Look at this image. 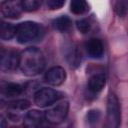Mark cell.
Returning <instances> with one entry per match:
<instances>
[{"mask_svg": "<svg viewBox=\"0 0 128 128\" xmlns=\"http://www.w3.org/2000/svg\"><path fill=\"white\" fill-rule=\"evenodd\" d=\"M45 58L42 51L36 47H29L20 54L19 68L27 76H35L43 71Z\"/></svg>", "mask_w": 128, "mask_h": 128, "instance_id": "1", "label": "cell"}, {"mask_svg": "<svg viewBox=\"0 0 128 128\" xmlns=\"http://www.w3.org/2000/svg\"><path fill=\"white\" fill-rule=\"evenodd\" d=\"M44 32V28L41 24L33 21H25L17 26L16 39L21 44L35 42L42 39Z\"/></svg>", "mask_w": 128, "mask_h": 128, "instance_id": "2", "label": "cell"}, {"mask_svg": "<svg viewBox=\"0 0 128 128\" xmlns=\"http://www.w3.org/2000/svg\"><path fill=\"white\" fill-rule=\"evenodd\" d=\"M121 123V110L118 98L115 94H109L107 98V127L117 128Z\"/></svg>", "mask_w": 128, "mask_h": 128, "instance_id": "3", "label": "cell"}, {"mask_svg": "<svg viewBox=\"0 0 128 128\" xmlns=\"http://www.w3.org/2000/svg\"><path fill=\"white\" fill-rule=\"evenodd\" d=\"M62 97L59 91L52 88H42L39 89L34 95V102L39 107H47L58 101Z\"/></svg>", "mask_w": 128, "mask_h": 128, "instance_id": "4", "label": "cell"}, {"mask_svg": "<svg viewBox=\"0 0 128 128\" xmlns=\"http://www.w3.org/2000/svg\"><path fill=\"white\" fill-rule=\"evenodd\" d=\"M69 110L68 101H61L45 112V119L51 124H59L65 120Z\"/></svg>", "mask_w": 128, "mask_h": 128, "instance_id": "5", "label": "cell"}, {"mask_svg": "<svg viewBox=\"0 0 128 128\" xmlns=\"http://www.w3.org/2000/svg\"><path fill=\"white\" fill-rule=\"evenodd\" d=\"M20 54L12 49H2L0 53V68L2 71H10L19 67Z\"/></svg>", "mask_w": 128, "mask_h": 128, "instance_id": "6", "label": "cell"}, {"mask_svg": "<svg viewBox=\"0 0 128 128\" xmlns=\"http://www.w3.org/2000/svg\"><path fill=\"white\" fill-rule=\"evenodd\" d=\"M24 10L22 0H4L1 3V13L4 17L17 19Z\"/></svg>", "mask_w": 128, "mask_h": 128, "instance_id": "7", "label": "cell"}, {"mask_svg": "<svg viewBox=\"0 0 128 128\" xmlns=\"http://www.w3.org/2000/svg\"><path fill=\"white\" fill-rule=\"evenodd\" d=\"M30 102L26 99H18L15 101H12L8 105V118L11 121H19L21 113L25 111L27 108H29Z\"/></svg>", "mask_w": 128, "mask_h": 128, "instance_id": "8", "label": "cell"}, {"mask_svg": "<svg viewBox=\"0 0 128 128\" xmlns=\"http://www.w3.org/2000/svg\"><path fill=\"white\" fill-rule=\"evenodd\" d=\"M66 79V72L64 68L60 66H55L50 68L45 74V81L53 86L61 85Z\"/></svg>", "mask_w": 128, "mask_h": 128, "instance_id": "9", "label": "cell"}, {"mask_svg": "<svg viewBox=\"0 0 128 128\" xmlns=\"http://www.w3.org/2000/svg\"><path fill=\"white\" fill-rule=\"evenodd\" d=\"M45 119V114L38 110H31L24 116V126L28 128H35L40 126Z\"/></svg>", "mask_w": 128, "mask_h": 128, "instance_id": "10", "label": "cell"}, {"mask_svg": "<svg viewBox=\"0 0 128 128\" xmlns=\"http://www.w3.org/2000/svg\"><path fill=\"white\" fill-rule=\"evenodd\" d=\"M86 51L91 58H101L104 53L102 41L97 38H91L86 43Z\"/></svg>", "mask_w": 128, "mask_h": 128, "instance_id": "11", "label": "cell"}, {"mask_svg": "<svg viewBox=\"0 0 128 128\" xmlns=\"http://www.w3.org/2000/svg\"><path fill=\"white\" fill-rule=\"evenodd\" d=\"M23 92V87L20 84L6 82L1 86V95L5 98H13L19 96Z\"/></svg>", "mask_w": 128, "mask_h": 128, "instance_id": "12", "label": "cell"}, {"mask_svg": "<svg viewBox=\"0 0 128 128\" xmlns=\"http://www.w3.org/2000/svg\"><path fill=\"white\" fill-rule=\"evenodd\" d=\"M106 84V78L103 73H96L88 80V89L93 93L100 92Z\"/></svg>", "mask_w": 128, "mask_h": 128, "instance_id": "13", "label": "cell"}, {"mask_svg": "<svg viewBox=\"0 0 128 128\" xmlns=\"http://www.w3.org/2000/svg\"><path fill=\"white\" fill-rule=\"evenodd\" d=\"M66 59L71 67H78L81 63L82 57H81V52L79 51L78 47L76 45H70L66 51Z\"/></svg>", "mask_w": 128, "mask_h": 128, "instance_id": "14", "label": "cell"}, {"mask_svg": "<svg viewBox=\"0 0 128 128\" xmlns=\"http://www.w3.org/2000/svg\"><path fill=\"white\" fill-rule=\"evenodd\" d=\"M17 32V26L8 23V22H1V27H0V37L2 40H10L14 36H16Z\"/></svg>", "mask_w": 128, "mask_h": 128, "instance_id": "15", "label": "cell"}, {"mask_svg": "<svg viewBox=\"0 0 128 128\" xmlns=\"http://www.w3.org/2000/svg\"><path fill=\"white\" fill-rule=\"evenodd\" d=\"M71 26H72V21L66 15H62L53 20V27L59 32H67L70 30Z\"/></svg>", "mask_w": 128, "mask_h": 128, "instance_id": "16", "label": "cell"}, {"mask_svg": "<svg viewBox=\"0 0 128 128\" xmlns=\"http://www.w3.org/2000/svg\"><path fill=\"white\" fill-rule=\"evenodd\" d=\"M70 10L72 13L76 15L84 14L85 12L89 10V5L86 0H71Z\"/></svg>", "mask_w": 128, "mask_h": 128, "instance_id": "17", "label": "cell"}, {"mask_svg": "<svg viewBox=\"0 0 128 128\" xmlns=\"http://www.w3.org/2000/svg\"><path fill=\"white\" fill-rule=\"evenodd\" d=\"M22 1H23L24 10L28 12H32L37 10L41 6L43 0H22Z\"/></svg>", "mask_w": 128, "mask_h": 128, "instance_id": "18", "label": "cell"}, {"mask_svg": "<svg viewBox=\"0 0 128 128\" xmlns=\"http://www.w3.org/2000/svg\"><path fill=\"white\" fill-rule=\"evenodd\" d=\"M116 12L120 16H125L128 13V0H117Z\"/></svg>", "mask_w": 128, "mask_h": 128, "instance_id": "19", "label": "cell"}, {"mask_svg": "<svg viewBox=\"0 0 128 128\" xmlns=\"http://www.w3.org/2000/svg\"><path fill=\"white\" fill-rule=\"evenodd\" d=\"M76 27H77V29L81 33L85 34V33H87L90 30L91 24H90V22L87 19H80V20H78L76 22Z\"/></svg>", "mask_w": 128, "mask_h": 128, "instance_id": "20", "label": "cell"}, {"mask_svg": "<svg viewBox=\"0 0 128 128\" xmlns=\"http://www.w3.org/2000/svg\"><path fill=\"white\" fill-rule=\"evenodd\" d=\"M45 3L50 10H56L60 9L64 5L65 0H45Z\"/></svg>", "mask_w": 128, "mask_h": 128, "instance_id": "21", "label": "cell"}, {"mask_svg": "<svg viewBox=\"0 0 128 128\" xmlns=\"http://www.w3.org/2000/svg\"><path fill=\"white\" fill-rule=\"evenodd\" d=\"M100 112L98 110H90L87 113V120L89 123H95L100 119Z\"/></svg>", "mask_w": 128, "mask_h": 128, "instance_id": "22", "label": "cell"}]
</instances>
